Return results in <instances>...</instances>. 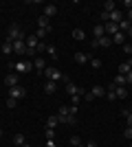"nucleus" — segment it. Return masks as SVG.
Returning <instances> with one entry per match:
<instances>
[{"instance_id":"obj_19","label":"nucleus","mask_w":132,"mask_h":147,"mask_svg":"<svg viewBox=\"0 0 132 147\" xmlns=\"http://www.w3.org/2000/svg\"><path fill=\"white\" fill-rule=\"evenodd\" d=\"M90 92H93V97H104V94H106V88L99 86V84H95V86L90 88Z\"/></svg>"},{"instance_id":"obj_27","label":"nucleus","mask_w":132,"mask_h":147,"mask_svg":"<svg viewBox=\"0 0 132 147\" xmlns=\"http://www.w3.org/2000/svg\"><path fill=\"white\" fill-rule=\"evenodd\" d=\"M130 26H132V22H130V20H126V18L119 22V31H121V33H128V29H130Z\"/></svg>"},{"instance_id":"obj_53","label":"nucleus","mask_w":132,"mask_h":147,"mask_svg":"<svg viewBox=\"0 0 132 147\" xmlns=\"http://www.w3.org/2000/svg\"><path fill=\"white\" fill-rule=\"evenodd\" d=\"M13 147H16V145H13Z\"/></svg>"},{"instance_id":"obj_31","label":"nucleus","mask_w":132,"mask_h":147,"mask_svg":"<svg viewBox=\"0 0 132 147\" xmlns=\"http://www.w3.org/2000/svg\"><path fill=\"white\" fill-rule=\"evenodd\" d=\"M46 53H49L51 59H57V49L53 46V44H49V46H46Z\"/></svg>"},{"instance_id":"obj_18","label":"nucleus","mask_w":132,"mask_h":147,"mask_svg":"<svg viewBox=\"0 0 132 147\" xmlns=\"http://www.w3.org/2000/svg\"><path fill=\"white\" fill-rule=\"evenodd\" d=\"M121 20H123V13H121V9H114V11L110 13V22H114V24H119Z\"/></svg>"},{"instance_id":"obj_26","label":"nucleus","mask_w":132,"mask_h":147,"mask_svg":"<svg viewBox=\"0 0 132 147\" xmlns=\"http://www.w3.org/2000/svg\"><path fill=\"white\" fill-rule=\"evenodd\" d=\"M121 117L126 119V127H132V112L130 110H121Z\"/></svg>"},{"instance_id":"obj_46","label":"nucleus","mask_w":132,"mask_h":147,"mask_svg":"<svg viewBox=\"0 0 132 147\" xmlns=\"http://www.w3.org/2000/svg\"><path fill=\"white\" fill-rule=\"evenodd\" d=\"M46 147H57V143L55 141H46Z\"/></svg>"},{"instance_id":"obj_43","label":"nucleus","mask_w":132,"mask_h":147,"mask_svg":"<svg viewBox=\"0 0 132 147\" xmlns=\"http://www.w3.org/2000/svg\"><path fill=\"white\" fill-rule=\"evenodd\" d=\"M130 84H132V70L126 75V86H130Z\"/></svg>"},{"instance_id":"obj_38","label":"nucleus","mask_w":132,"mask_h":147,"mask_svg":"<svg viewBox=\"0 0 132 147\" xmlns=\"http://www.w3.org/2000/svg\"><path fill=\"white\" fill-rule=\"evenodd\" d=\"M123 136H126V138H130V141H132V127H126V129H123Z\"/></svg>"},{"instance_id":"obj_47","label":"nucleus","mask_w":132,"mask_h":147,"mask_svg":"<svg viewBox=\"0 0 132 147\" xmlns=\"http://www.w3.org/2000/svg\"><path fill=\"white\" fill-rule=\"evenodd\" d=\"M86 147H97V143H95V141H88V143H86Z\"/></svg>"},{"instance_id":"obj_2","label":"nucleus","mask_w":132,"mask_h":147,"mask_svg":"<svg viewBox=\"0 0 132 147\" xmlns=\"http://www.w3.org/2000/svg\"><path fill=\"white\" fill-rule=\"evenodd\" d=\"M44 77H46V81H64V84H66V77H64L62 75V70H60V68H55V66H46L44 68Z\"/></svg>"},{"instance_id":"obj_10","label":"nucleus","mask_w":132,"mask_h":147,"mask_svg":"<svg viewBox=\"0 0 132 147\" xmlns=\"http://www.w3.org/2000/svg\"><path fill=\"white\" fill-rule=\"evenodd\" d=\"M104 29H106V35H108V37H112L114 33H119V24H114V22H106V24H104Z\"/></svg>"},{"instance_id":"obj_37","label":"nucleus","mask_w":132,"mask_h":147,"mask_svg":"<svg viewBox=\"0 0 132 147\" xmlns=\"http://www.w3.org/2000/svg\"><path fill=\"white\" fill-rule=\"evenodd\" d=\"M101 22H104V24H106V22H110V13L101 11Z\"/></svg>"},{"instance_id":"obj_14","label":"nucleus","mask_w":132,"mask_h":147,"mask_svg":"<svg viewBox=\"0 0 132 147\" xmlns=\"http://www.w3.org/2000/svg\"><path fill=\"white\" fill-rule=\"evenodd\" d=\"M57 125H60V119H57V114H51V117L46 119V129H55Z\"/></svg>"},{"instance_id":"obj_52","label":"nucleus","mask_w":132,"mask_h":147,"mask_svg":"<svg viewBox=\"0 0 132 147\" xmlns=\"http://www.w3.org/2000/svg\"><path fill=\"white\" fill-rule=\"evenodd\" d=\"M0 44H2V40H0Z\"/></svg>"},{"instance_id":"obj_6","label":"nucleus","mask_w":132,"mask_h":147,"mask_svg":"<svg viewBox=\"0 0 132 147\" xmlns=\"http://www.w3.org/2000/svg\"><path fill=\"white\" fill-rule=\"evenodd\" d=\"M110 44H112V37L104 35V37H99V40H93V42H90V46H93V49H99V46H104V49H106V46H110Z\"/></svg>"},{"instance_id":"obj_7","label":"nucleus","mask_w":132,"mask_h":147,"mask_svg":"<svg viewBox=\"0 0 132 147\" xmlns=\"http://www.w3.org/2000/svg\"><path fill=\"white\" fill-rule=\"evenodd\" d=\"M33 68H35V73H38V75H44L46 59H42V57H35V59H33Z\"/></svg>"},{"instance_id":"obj_9","label":"nucleus","mask_w":132,"mask_h":147,"mask_svg":"<svg viewBox=\"0 0 132 147\" xmlns=\"http://www.w3.org/2000/svg\"><path fill=\"white\" fill-rule=\"evenodd\" d=\"M18 81H20L18 73H13V75H7V77H5V86H9V88H16V86H20Z\"/></svg>"},{"instance_id":"obj_1","label":"nucleus","mask_w":132,"mask_h":147,"mask_svg":"<svg viewBox=\"0 0 132 147\" xmlns=\"http://www.w3.org/2000/svg\"><path fill=\"white\" fill-rule=\"evenodd\" d=\"M9 68H11L13 73H18V75H26V73H31V68H33V61H31V59L11 61V64H9Z\"/></svg>"},{"instance_id":"obj_15","label":"nucleus","mask_w":132,"mask_h":147,"mask_svg":"<svg viewBox=\"0 0 132 147\" xmlns=\"http://www.w3.org/2000/svg\"><path fill=\"white\" fill-rule=\"evenodd\" d=\"M130 70H132V59L121 61V64H119V75H128Z\"/></svg>"},{"instance_id":"obj_25","label":"nucleus","mask_w":132,"mask_h":147,"mask_svg":"<svg viewBox=\"0 0 132 147\" xmlns=\"http://www.w3.org/2000/svg\"><path fill=\"white\" fill-rule=\"evenodd\" d=\"M24 143H26L24 134H13V145H16V147H22Z\"/></svg>"},{"instance_id":"obj_24","label":"nucleus","mask_w":132,"mask_h":147,"mask_svg":"<svg viewBox=\"0 0 132 147\" xmlns=\"http://www.w3.org/2000/svg\"><path fill=\"white\" fill-rule=\"evenodd\" d=\"M44 90L49 92V94H55L57 92V84L55 81H46V84H44Z\"/></svg>"},{"instance_id":"obj_5","label":"nucleus","mask_w":132,"mask_h":147,"mask_svg":"<svg viewBox=\"0 0 132 147\" xmlns=\"http://www.w3.org/2000/svg\"><path fill=\"white\" fill-rule=\"evenodd\" d=\"M9 97L16 99V101H20V99H24L26 97V90L22 86H16V88H9Z\"/></svg>"},{"instance_id":"obj_48","label":"nucleus","mask_w":132,"mask_h":147,"mask_svg":"<svg viewBox=\"0 0 132 147\" xmlns=\"http://www.w3.org/2000/svg\"><path fill=\"white\" fill-rule=\"evenodd\" d=\"M126 20H130V22H132V9H128V18Z\"/></svg>"},{"instance_id":"obj_12","label":"nucleus","mask_w":132,"mask_h":147,"mask_svg":"<svg viewBox=\"0 0 132 147\" xmlns=\"http://www.w3.org/2000/svg\"><path fill=\"white\" fill-rule=\"evenodd\" d=\"M38 26H40V29H46L49 33L53 31V24H51L49 18H44V16H40V18H38Z\"/></svg>"},{"instance_id":"obj_17","label":"nucleus","mask_w":132,"mask_h":147,"mask_svg":"<svg viewBox=\"0 0 132 147\" xmlns=\"http://www.w3.org/2000/svg\"><path fill=\"white\" fill-rule=\"evenodd\" d=\"M55 13H57V7H55V5H46V7H44V13H42V16H44V18H53Z\"/></svg>"},{"instance_id":"obj_32","label":"nucleus","mask_w":132,"mask_h":147,"mask_svg":"<svg viewBox=\"0 0 132 147\" xmlns=\"http://www.w3.org/2000/svg\"><path fill=\"white\" fill-rule=\"evenodd\" d=\"M90 66H93L95 70H99V68H101V59H97V57H90Z\"/></svg>"},{"instance_id":"obj_13","label":"nucleus","mask_w":132,"mask_h":147,"mask_svg":"<svg viewBox=\"0 0 132 147\" xmlns=\"http://www.w3.org/2000/svg\"><path fill=\"white\" fill-rule=\"evenodd\" d=\"M13 53L26 55V42H13Z\"/></svg>"},{"instance_id":"obj_40","label":"nucleus","mask_w":132,"mask_h":147,"mask_svg":"<svg viewBox=\"0 0 132 147\" xmlns=\"http://www.w3.org/2000/svg\"><path fill=\"white\" fill-rule=\"evenodd\" d=\"M93 92H90V90H88V92H84V101H93Z\"/></svg>"},{"instance_id":"obj_11","label":"nucleus","mask_w":132,"mask_h":147,"mask_svg":"<svg viewBox=\"0 0 132 147\" xmlns=\"http://www.w3.org/2000/svg\"><path fill=\"white\" fill-rule=\"evenodd\" d=\"M64 88H66V94H70V97L79 94V90H82V88H77L75 84H73V81H66V84H64Z\"/></svg>"},{"instance_id":"obj_54","label":"nucleus","mask_w":132,"mask_h":147,"mask_svg":"<svg viewBox=\"0 0 132 147\" xmlns=\"http://www.w3.org/2000/svg\"><path fill=\"white\" fill-rule=\"evenodd\" d=\"M130 147H132V145H130Z\"/></svg>"},{"instance_id":"obj_51","label":"nucleus","mask_w":132,"mask_h":147,"mask_svg":"<svg viewBox=\"0 0 132 147\" xmlns=\"http://www.w3.org/2000/svg\"><path fill=\"white\" fill-rule=\"evenodd\" d=\"M0 138H2V129H0Z\"/></svg>"},{"instance_id":"obj_29","label":"nucleus","mask_w":132,"mask_h":147,"mask_svg":"<svg viewBox=\"0 0 132 147\" xmlns=\"http://www.w3.org/2000/svg\"><path fill=\"white\" fill-rule=\"evenodd\" d=\"M112 84H114V86H126V75H119V73H117V77L112 79Z\"/></svg>"},{"instance_id":"obj_36","label":"nucleus","mask_w":132,"mask_h":147,"mask_svg":"<svg viewBox=\"0 0 132 147\" xmlns=\"http://www.w3.org/2000/svg\"><path fill=\"white\" fill-rule=\"evenodd\" d=\"M123 53H126V55H132V44H123Z\"/></svg>"},{"instance_id":"obj_23","label":"nucleus","mask_w":132,"mask_h":147,"mask_svg":"<svg viewBox=\"0 0 132 147\" xmlns=\"http://www.w3.org/2000/svg\"><path fill=\"white\" fill-rule=\"evenodd\" d=\"M90 57H93V55H86V53H75V61H77V64H86V61H90Z\"/></svg>"},{"instance_id":"obj_30","label":"nucleus","mask_w":132,"mask_h":147,"mask_svg":"<svg viewBox=\"0 0 132 147\" xmlns=\"http://www.w3.org/2000/svg\"><path fill=\"white\" fill-rule=\"evenodd\" d=\"M46 35H49V31H46V29H38V31H35V37H38L40 42H44V40H46Z\"/></svg>"},{"instance_id":"obj_16","label":"nucleus","mask_w":132,"mask_h":147,"mask_svg":"<svg viewBox=\"0 0 132 147\" xmlns=\"http://www.w3.org/2000/svg\"><path fill=\"white\" fill-rule=\"evenodd\" d=\"M114 9H117V2H114V0H106V2L101 5V11H106V13H112Z\"/></svg>"},{"instance_id":"obj_42","label":"nucleus","mask_w":132,"mask_h":147,"mask_svg":"<svg viewBox=\"0 0 132 147\" xmlns=\"http://www.w3.org/2000/svg\"><path fill=\"white\" fill-rule=\"evenodd\" d=\"M38 53H46V44H44V42L38 44Z\"/></svg>"},{"instance_id":"obj_34","label":"nucleus","mask_w":132,"mask_h":147,"mask_svg":"<svg viewBox=\"0 0 132 147\" xmlns=\"http://www.w3.org/2000/svg\"><path fill=\"white\" fill-rule=\"evenodd\" d=\"M106 99H108V101H117V94H114V90H106Z\"/></svg>"},{"instance_id":"obj_35","label":"nucleus","mask_w":132,"mask_h":147,"mask_svg":"<svg viewBox=\"0 0 132 147\" xmlns=\"http://www.w3.org/2000/svg\"><path fill=\"white\" fill-rule=\"evenodd\" d=\"M46 141H55V129H46Z\"/></svg>"},{"instance_id":"obj_45","label":"nucleus","mask_w":132,"mask_h":147,"mask_svg":"<svg viewBox=\"0 0 132 147\" xmlns=\"http://www.w3.org/2000/svg\"><path fill=\"white\" fill-rule=\"evenodd\" d=\"M123 7H126V9H132V0H123Z\"/></svg>"},{"instance_id":"obj_49","label":"nucleus","mask_w":132,"mask_h":147,"mask_svg":"<svg viewBox=\"0 0 132 147\" xmlns=\"http://www.w3.org/2000/svg\"><path fill=\"white\" fill-rule=\"evenodd\" d=\"M126 37H132V26L128 29V33H126Z\"/></svg>"},{"instance_id":"obj_39","label":"nucleus","mask_w":132,"mask_h":147,"mask_svg":"<svg viewBox=\"0 0 132 147\" xmlns=\"http://www.w3.org/2000/svg\"><path fill=\"white\" fill-rule=\"evenodd\" d=\"M7 105H9V108H16V105H18V101H16V99H11V97H9V99H7Z\"/></svg>"},{"instance_id":"obj_41","label":"nucleus","mask_w":132,"mask_h":147,"mask_svg":"<svg viewBox=\"0 0 132 147\" xmlns=\"http://www.w3.org/2000/svg\"><path fill=\"white\" fill-rule=\"evenodd\" d=\"M68 114H73V117H77V105H68Z\"/></svg>"},{"instance_id":"obj_8","label":"nucleus","mask_w":132,"mask_h":147,"mask_svg":"<svg viewBox=\"0 0 132 147\" xmlns=\"http://www.w3.org/2000/svg\"><path fill=\"white\" fill-rule=\"evenodd\" d=\"M0 51H2V55H11V51H13V40H2V44H0Z\"/></svg>"},{"instance_id":"obj_21","label":"nucleus","mask_w":132,"mask_h":147,"mask_svg":"<svg viewBox=\"0 0 132 147\" xmlns=\"http://www.w3.org/2000/svg\"><path fill=\"white\" fill-rule=\"evenodd\" d=\"M126 40H128V37H126V33H121V31L112 35V44H121V46H123V44H126Z\"/></svg>"},{"instance_id":"obj_44","label":"nucleus","mask_w":132,"mask_h":147,"mask_svg":"<svg viewBox=\"0 0 132 147\" xmlns=\"http://www.w3.org/2000/svg\"><path fill=\"white\" fill-rule=\"evenodd\" d=\"M70 99H73V105H77V103H79V99H82V94H75V97H70Z\"/></svg>"},{"instance_id":"obj_50","label":"nucleus","mask_w":132,"mask_h":147,"mask_svg":"<svg viewBox=\"0 0 132 147\" xmlns=\"http://www.w3.org/2000/svg\"><path fill=\"white\" fill-rule=\"evenodd\" d=\"M77 147H86V145H84V143H82V145H77Z\"/></svg>"},{"instance_id":"obj_28","label":"nucleus","mask_w":132,"mask_h":147,"mask_svg":"<svg viewBox=\"0 0 132 147\" xmlns=\"http://www.w3.org/2000/svg\"><path fill=\"white\" fill-rule=\"evenodd\" d=\"M73 37L82 42V40H86V31H84V29H75V31H73Z\"/></svg>"},{"instance_id":"obj_33","label":"nucleus","mask_w":132,"mask_h":147,"mask_svg":"<svg viewBox=\"0 0 132 147\" xmlns=\"http://www.w3.org/2000/svg\"><path fill=\"white\" fill-rule=\"evenodd\" d=\"M70 145H82V138H79V136H77V134H73V136H70Z\"/></svg>"},{"instance_id":"obj_20","label":"nucleus","mask_w":132,"mask_h":147,"mask_svg":"<svg viewBox=\"0 0 132 147\" xmlns=\"http://www.w3.org/2000/svg\"><path fill=\"white\" fill-rule=\"evenodd\" d=\"M93 35H95V40H99V37H104V35H106V29H104V24H95Z\"/></svg>"},{"instance_id":"obj_3","label":"nucleus","mask_w":132,"mask_h":147,"mask_svg":"<svg viewBox=\"0 0 132 147\" xmlns=\"http://www.w3.org/2000/svg\"><path fill=\"white\" fill-rule=\"evenodd\" d=\"M7 37H9V40H13V42H24V40H26V35H24V31L20 29V24H11V26H9Z\"/></svg>"},{"instance_id":"obj_4","label":"nucleus","mask_w":132,"mask_h":147,"mask_svg":"<svg viewBox=\"0 0 132 147\" xmlns=\"http://www.w3.org/2000/svg\"><path fill=\"white\" fill-rule=\"evenodd\" d=\"M57 119H60V123H66V125H77V117L68 114V108H66V105H62V108H60Z\"/></svg>"},{"instance_id":"obj_22","label":"nucleus","mask_w":132,"mask_h":147,"mask_svg":"<svg viewBox=\"0 0 132 147\" xmlns=\"http://www.w3.org/2000/svg\"><path fill=\"white\" fill-rule=\"evenodd\" d=\"M114 94H117V99H126L130 92H128L126 86H117V88H114Z\"/></svg>"}]
</instances>
